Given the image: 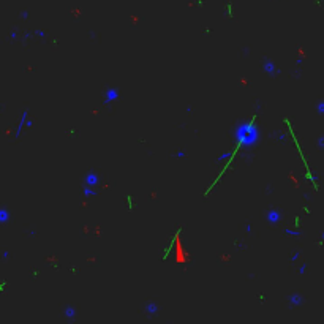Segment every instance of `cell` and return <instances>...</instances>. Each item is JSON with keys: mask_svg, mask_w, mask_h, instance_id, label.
Wrapping results in <instances>:
<instances>
[{"mask_svg": "<svg viewBox=\"0 0 324 324\" xmlns=\"http://www.w3.org/2000/svg\"><path fill=\"white\" fill-rule=\"evenodd\" d=\"M7 218H8V212L0 209V222H7Z\"/></svg>", "mask_w": 324, "mask_h": 324, "instance_id": "obj_1", "label": "cell"}, {"mask_svg": "<svg viewBox=\"0 0 324 324\" xmlns=\"http://www.w3.org/2000/svg\"><path fill=\"white\" fill-rule=\"evenodd\" d=\"M75 313H76V311H75V308L68 307V308H67V313H65V315H67V316H68L70 319H71V318H75Z\"/></svg>", "mask_w": 324, "mask_h": 324, "instance_id": "obj_2", "label": "cell"}, {"mask_svg": "<svg viewBox=\"0 0 324 324\" xmlns=\"http://www.w3.org/2000/svg\"><path fill=\"white\" fill-rule=\"evenodd\" d=\"M300 302H302V297H297V296H293V297H291V304L297 305V304H300Z\"/></svg>", "mask_w": 324, "mask_h": 324, "instance_id": "obj_3", "label": "cell"}]
</instances>
